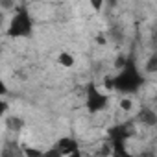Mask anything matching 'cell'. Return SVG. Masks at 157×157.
I'll return each mask as SVG.
<instances>
[{
    "label": "cell",
    "mask_w": 157,
    "mask_h": 157,
    "mask_svg": "<svg viewBox=\"0 0 157 157\" xmlns=\"http://www.w3.org/2000/svg\"><path fill=\"white\" fill-rule=\"evenodd\" d=\"M59 65L61 67H72L74 63H76V59H74V56L70 54V52H63V54H59Z\"/></svg>",
    "instance_id": "cell-1"
},
{
    "label": "cell",
    "mask_w": 157,
    "mask_h": 157,
    "mask_svg": "<svg viewBox=\"0 0 157 157\" xmlns=\"http://www.w3.org/2000/svg\"><path fill=\"white\" fill-rule=\"evenodd\" d=\"M120 109L131 111V109H133V100H131V98H122V100H120Z\"/></svg>",
    "instance_id": "cell-2"
},
{
    "label": "cell",
    "mask_w": 157,
    "mask_h": 157,
    "mask_svg": "<svg viewBox=\"0 0 157 157\" xmlns=\"http://www.w3.org/2000/svg\"><path fill=\"white\" fill-rule=\"evenodd\" d=\"M6 109H8V104L6 102H0V117L6 113Z\"/></svg>",
    "instance_id": "cell-3"
}]
</instances>
